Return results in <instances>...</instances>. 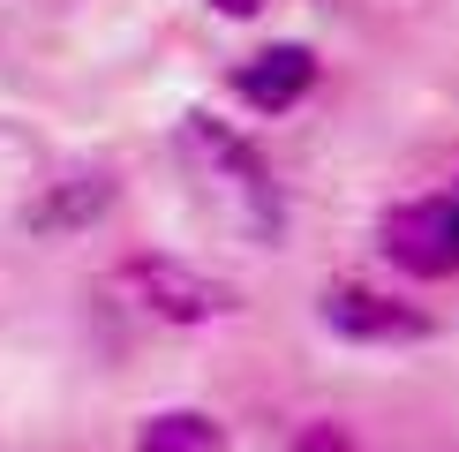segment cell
I'll return each mask as SVG.
<instances>
[{"mask_svg": "<svg viewBox=\"0 0 459 452\" xmlns=\"http://www.w3.org/2000/svg\"><path fill=\"white\" fill-rule=\"evenodd\" d=\"M385 256L407 279H452L459 272V196H414L385 212Z\"/></svg>", "mask_w": 459, "mask_h": 452, "instance_id": "obj_3", "label": "cell"}, {"mask_svg": "<svg viewBox=\"0 0 459 452\" xmlns=\"http://www.w3.org/2000/svg\"><path fill=\"white\" fill-rule=\"evenodd\" d=\"M106 212H113V174H61V181H46V196L23 204V234L68 241L83 226H99Z\"/></svg>", "mask_w": 459, "mask_h": 452, "instance_id": "obj_6", "label": "cell"}, {"mask_svg": "<svg viewBox=\"0 0 459 452\" xmlns=\"http://www.w3.org/2000/svg\"><path fill=\"white\" fill-rule=\"evenodd\" d=\"M121 287L143 301L159 325H219V317H234L241 309V294L226 287V279L212 272H196V264H181V256H128L121 264Z\"/></svg>", "mask_w": 459, "mask_h": 452, "instance_id": "obj_2", "label": "cell"}, {"mask_svg": "<svg viewBox=\"0 0 459 452\" xmlns=\"http://www.w3.org/2000/svg\"><path fill=\"white\" fill-rule=\"evenodd\" d=\"M316 91V53L309 46H264L234 68V99L248 113H294Z\"/></svg>", "mask_w": 459, "mask_h": 452, "instance_id": "obj_5", "label": "cell"}, {"mask_svg": "<svg viewBox=\"0 0 459 452\" xmlns=\"http://www.w3.org/2000/svg\"><path fill=\"white\" fill-rule=\"evenodd\" d=\"M286 452H354V438H347L339 422H324V414H316V422L294 430V445H286Z\"/></svg>", "mask_w": 459, "mask_h": 452, "instance_id": "obj_8", "label": "cell"}, {"mask_svg": "<svg viewBox=\"0 0 459 452\" xmlns=\"http://www.w3.org/2000/svg\"><path fill=\"white\" fill-rule=\"evenodd\" d=\"M136 452H226V422L204 407H159V414H143Z\"/></svg>", "mask_w": 459, "mask_h": 452, "instance_id": "obj_7", "label": "cell"}, {"mask_svg": "<svg viewBox=\"0 0 459 452\" xmlns=\"http://www.w3.org/2000/svg\"><path fill=\"white\" fill-rule=\"evenodd\" d=\"M212 8H219V15H234V23H241V15H256L264 0H212Z\"/></svg>", "mask_w": 459, "mask_h": 452, "instance_id": "obj_9", "label": "cell"}, {"mask_svg": "<svg viewBox=\"0 0 459 452\" xmlns=\"http://www.w3.org/2000/svg\"><path fill=\"white\" fill-rule=\"evenodd\" d=\"M452 196H459V181H452Z\"/></svg>", "mask_w": 459, "mask_h": 452, "instance_id": "obj_10", "label": "cell"}, {"mask_svg": "<svg viewBox=\"0 0 459 452\" xmlns=\"http://www.w3.org/2000/svg\"><path fill=\"white\" fill-rule=\"evenodd\" d=\"M188 151L204 159V174H212L219 188H234V204H241V219H248V234L256 241H272L286 212H279V188H272V166H264V151L234 136L226 121H212V113H188Z\"/></svg>", "mask_w": 459, "mask_h": 452, "instance_id": "obj_1", "label": "cell"}, {"mask_svg": "<svg viewBox=\"0 0 459 452\" xmlns=\"http://www.w3.org/2000/svg\"><path fill=\"white\" fill-rule=\"evenodd\" d=\"M316 317H324V332L354 339V347H407V339L437 332L429 309H414V301H399V294H377V287H324Z\"/></svg>", "mask_w": 459, "mask_h": 452, "instance_id": "obj_4", "label": "cell"}]
</instances>
